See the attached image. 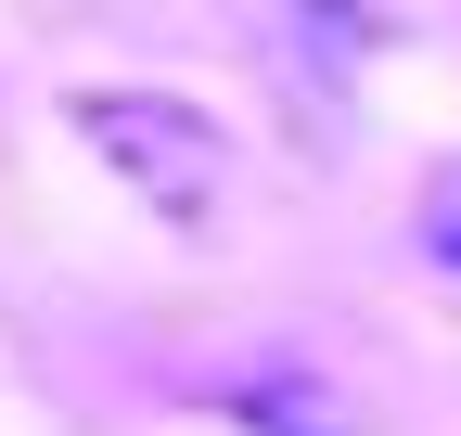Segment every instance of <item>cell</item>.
<instances>
[{
	"mask_svg": "<svg viewBox=\"0 0 461 436\" xmlns=\"http://www.w3.org/2000/svg\"><path fill=\"white\" fill-rule=\"evenodd\" d=\"M90 141L129 154V168L154 180L167 218H205V193H218V141L180 116V103H90Z\"/></svg>",
	"mask_w": 461,
	"mask_h": 436,
	"instance_id": "6da1fadb",
	"label": "cell"
},
{
	"mask_svg": "<svg viewBox=\"0 0 461 436\" xmlns=\"http://www.w3.org/2000/svg\"><path fill=\"white\" fill-rule=\"evenodd\" d=\"M423 244H436V257H448V269H461V168H448V180H436V193H423Z\"/></svg>",
	"mask_w": 461,
	"mask_h": 436,
	"instance_id": "7a4b0ae2",
	"label": "cell"
}]
</instances>
